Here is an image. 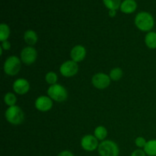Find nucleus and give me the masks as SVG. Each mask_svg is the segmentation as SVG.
I'll return each instance as SVG.
<instances>
[{
	"mask_svg": "<svg viewBox=\"0 0 156 156\" xmlns=\"http://www.w3.org/2000/svg\"><path fill=\"white\" fill-rule=\"evenodd\" d=\"M104 5L106 6L107 9L109 10H115L120 9L121 5V0H102Z\"/></svg>",
	"mask_w": 156,
	"mask_h": 156,
	"instance_id": "f3484780",
	"label": "nucleus"
},
{
	"mask_svg": "<svg viewBox=\"0 0 156 156\" xmlns=\"http://www.w3.org/2000/svg\"><path fill=\"white\" fill-rule=\"evenodd\" d=\"M5 118L9 123L13 125L21 124L24 119V114L18 106L9 107L5 111Z\"/></svg>",
	"mask_w": 156,
	"mask_h": 156,
	"instance_id": "f03ea898",
	"label": "nucleus"
},
{
	"mask_svg": "<svg viewBox=\"0 0 156 156\" xmlns=\"http://www.w3.org/2000/svg\"><path fill=\"white\" fill-rule=\"evenodd\" d=\"M21 60L15 56H9L4 62V72L9 76H15L21 69Z\"/></svg>",
	"mask_w": 156,
	"mask_h": 156,
	"instance_id": "39448f33",
	"label": "nucleus"
},
{
	"mask_svg": "<svg viewBox=\"0 0 156 156\" xmlns=\"http://www.w3.org/2000/svg\"><path fill=\"white\" fill-rule=\"evenodd\" d=\"M144 152L149 156H156V140H149L143 148Z\"/></svg>",
	"mask_w": 156,
	"mask_h": 156,
	"instance_id": "dca6fc26",
	"label": "nucleus"
},
{
	"mask_svg": "<svg viewBox=\"0 0 156 156\" xmlns=\"http://www.w3.org/2000/svg\"><path fill=\"white\" fill-rule=\"evenodd\" d=\"M24 39L28 45L33 46L37 42V35L33 30H27L24 32Z\"/></svg>",
	"mask_w": 156,
	"mask_h": 156,
	"instance_id": "4468645a",
	"label": "nucleus"
},
{
	"mask_svg": "<svg viewBox=\"0 0 156 156\" xmlns=\"http://www.w3.org/2000/svg\"><path fill=\"white\" fill-rule=\"evenodd\" d=\"M145 43L149 49H156V32L149 31L146 35Z\"/></svg>",
	"mask_w": 156,
	"mask_h": 156,
	"instance_id": "2eb2a0df",
	"label": "nucleus"
},
{
	"mask_svg": "<svg viewBox=\"0 0 156 156\" xmlns=\"http://www.w3.org/2000/svg\"><path fill=\"white\" fill-rule=\"evenodd\" d=\"M111 78L105 73H99L94 75L91 79L93 85L98 89L108 88L111 84Z\"/></svg>",
	"mask_w": 156,
	"mask_h": 156,
	"instance_id": "0eeeda50",
	"label": "nucleus"
},
{
	"mask_svg": "<svg viewBox=\"0 0 156 156\" xmlns=\"http://www.w3.org/2000/svg\"><path fill=\"white\" fill-rule=\"evenodd\" d=\"M81 146L88 152H92L98 148V140L94 136L86 135L81 140Z\"/></svg>",
	"mask_w": 156,
	"mask_h": 156,
	"instance_id": "1a4fd4ad",
	"label": "nucleus"
},
{
	"mask_svg": "<svg viewBox=\"0 0 156 156\" xmlns=\"http://www.w3.org/2000/svg\"><path fill=\"white\" fill-rule=\"evenodd\" d=\"M45 79L46 82L48 84H50V85H55V84H56L58 79L57 75L55 73H53V72H49L46 75Z\"/></svg>",
	"mask_w": 156,
	"mask_h": 156,
	"instance_id": "4be33fe9",
	"label": "nucleus"
},
{
	"mask_svg": "<svg viewBox=\"0 0 156 156\" xmlns=\"http://www.w3.org/2000/svg\"><path fill=\"white\" fill-rule=\"evenodd\" d=\"M110 78L113 81H118L123 76V71L120 68H114L110 73Z\"/></svg>",
	"mask_w": 156,
	"mask_h": 156,
	"instance_id": "412c9836",
	"label": "nucleus"
},
{
	"mask_svg": "<svg viewBox=\"0 0 156 156\" xmlns=\"http://www.w3.org/2000/svg\"><path fill=\"white\" fill-rule=\"evenodd\" d=\"M85 56H86V50L82 45L75 46L70 52L72 60L76 62H82L85 59Z\"/></svg>",
	"mask_w": 156,
	"mask_h": 156,
	"instance_id": "f8f14e48",
	"label": "nucleus"
},
{
	"mask_svg": "<svg viewBox=\"0 0 156 156\" xmlns=\"http://www.w3.org/2000/svg\"><path fill=\"white\" fill-rule=\"evenodd\" d=\"M4 101L5 103V105H7L9 107L15 106L17 101L16 96H15L13 93L8 92L7 94L5 95Z\"/></svg>",
	"mask_w": 156,
	"mask_h": 156,
	"instance_id": "aec40b11",
	"label": "nucleus"
},
{
	"mask_svg": "<svg viewBox=\"0 0 156 156\" xmlns=\"http://www.w3.org/2000/svg\"><path fill=\"white\" fill-rule=\"evenodd\" d=\"M37 53L31 46L24 47L21 53V59L26 65H31L36 61Z\"/></svg>",
	"mask_w": 156,
	"mask_h": 156,
	"instance_id": "6e6552de",
	"label": "nucleus"
},
{
	"mask_svg": "<svg viewBox=\"0 0 156 156\" xmlns=\"http://www.w3.org/2000/svg\"><path fill=\"white\" fill-rule=\"evenodd\" d=\"M30 84L28 81L24 79H18L13 83V90L18 94H24L28 92Z\"/></svg>",
	"mask_w": 156,
	"mask_h": 156,
	"instance_id": "9b49d317",
	"label": "nucleus"
},
{
	"mask_svg": "<svg viewBox=\"0 0 156 156\" xmlns=\"http://www.w3.org/2000/svg\"><path fill=\"white\" fill-rule=\"evenodd\" d=\"M47 94L53 100L57 102H62L66 101L68 97L66 89L59 84H55L49 87Z\"/></svg>",
	"mask_w": 156,
	"mask_h": 156,
	"instance_id": "20e7f679",
	"label": "nucleus"
},
{
	"mask_svg": "<svg viewBox=\"0 0 156 156\" xmlns=\"http://www.w3.org/2000/svg\"><path fill=\"white\" fill-rule=\"evenodd\" d=\"M131 156H146V154L144 152V150L143 151L141 149H137L131 154Z\"/></svg>",
	"mask_w": 156,
	"mask_h": 156,
	"instance_id": "b1692460",
	"label": "nucleus"
},
{
	"mask_svg": "<svg viewBox=\"0 0 156 156\" xmlns=\"http://www.w3.org/2000/svg\"><path fill=\"white\" fill-rule=\"evenodd\" d=\"M10 35V28L9 26L5 23L0 24V41L2 42L7 41Z\"/></svg>",
	"mask_w": 156,
	"mask_h": 156,
	"instance_id": "a211bd4d",
	"label": "nucleus"
},
{
	"mask_svg": "<svg viewBox=\"0 0 156 156\" xmlns=\"http://www.w3.org/2000/svg\"><path fill=\"white\" fill-rule=\"evenodd\" d=\"M79 66L77 62L73 60H68L63 62L59 68V72L65 77H72L77 74Z\"/></svg>",
	"mask_w": 156,
	"mask_h": 156,
	"instance_id": "423d86ee",
	"label": "nucleus"
},
{
	"mask_svg": "<svg viewBox=\"0 0 156 156\" xmlns=\"http://www.w3.org/2000/svg\"><path fill=\"white\" fill-rule=\"evenodd\" d=\"M135 24L142 31H150L155 25L153 16L147 12H140L136 15Z\"/></svg>",
	"mask_w": 156,
	"mask_h": 156,
	"instance_id": "f257e3e1",
	"label": "nucleus"
},
{
	"mask_svg": "<svg viewBox=\"0 0 156 156\" xmlns=\"http://www.w3.org/2000/svg\"><path fill=\"white\" fill-rule=\"evenodd\" d=\"M146 140H145V138H143V137H137L136 139L135 140V143L136 145V146H138L139 148H144L145 146H146Z\"/></svg>",
	"mask_w": 156,
	"mask_h": 156,
	"instance_id": "5701e85b",
	"label": "nucleus"
},
{
	"mask_svg": "<svg viewBox=\"0 0 156 156\" xmlns=\"http://www.w3.org/2000/svg\"><path fill=\"white\" fill-rule=\"evenodd\" d=\"M117 14V11L115 10H109V16L110 17H114Z\"/></svg>",
	"mask_w": 156,
	"mask_h": 156,
	"instance_id": "bb28decb",
	"label": "nucleus"
},
{
	"mask_svg": "<svg viewBox=\"0 0 156 156\" xmlns=\"http://www.w3.org/2000/svg\"><path fill=\"white\" fill-rule=\"evenodd\" d=\"M94 136L98 140H104L108 136L107 129L103 126H98L94 129Z\"/></svg>",
	"mask_w": 156,
	"mask_h": 156,
	"instance_id": "6ab92c4d",
	"label": "nucleus"
},
{
	"mask_svg": "<svg viewBox=\"0 0 156 156\" xmlns=\"http://www.w3.org/2000/svg\"><path fill=\"white\" fill-rule=\"evenodd\" d=\"M98 153L101 156H118L119 150L118 146L111 140H104L99 144Z\"/></svg>",
	"mask_w": 156,
	"mask_h": 156,
	"instance_id": "7ed1b4c3",
	"label": "nucleus"
},
{
	"mask_svg": "<svg viewBox=\"0 0 156 156\" xmlns=\"http://www.w3.org/2000/svg\"><path fill=\"white\" fill-rule=\"evenodd\" d=\"M58 156H74L73 153H72L70 151H67V150H65V151H62V152H61L58 155Z\"/></svg>",
	"mask_w": 156,
	"mask_h": 156,
	"instance_id": "a878e982",
	"label": "nucleus"
},
{
	"mask_svg": "<svg viewBox=\"0 0 156 156\" xmlns=\"http://www.w3.org/2000/svg\"><path fill=\"white\" fill-rule=\"evenodd\" d=\"M1 47L3 49V50H10V48H11L10 42H9V41H3V42L2 43V47Z\"/></svg>",
	"mask_w": 156,
	"mask_h": 156,
	"instance_id": "393cba45",
	"label": "nucleus"
},
{
	"mask_svg": "<svg viewBox=\"0 0 156 156\" xmlns=\"http://www.w3.org/2000/svg\"><path fill=\"white\" fill-rule=\"evenodd\" d=\"M53 107V101L50 97L47 96H40L35 101V108L37 110L42 112L50 111Z\"/></svg>",
	"mask_w": 156,
	"mask_h": 156,
	"instance_id": "9d476101",
	"label": "nucleus"
},
{
	"mask_svg": "<svg viewBox=\"0 0 156 156\" xmlns=\"http://www.w3.org/2000/svg\"><path fill=\"white\" fill-rule=\"evenodd\" d=\"M136 9L137 3L135 0H123L120 7V11L125 14L133 13Z\"/></svg>",
	"mask_w": 156,
	"mask_h": 156,
	"instance_id": "ddd939ff",
	"label": "nucleus"
}]
</instances>
